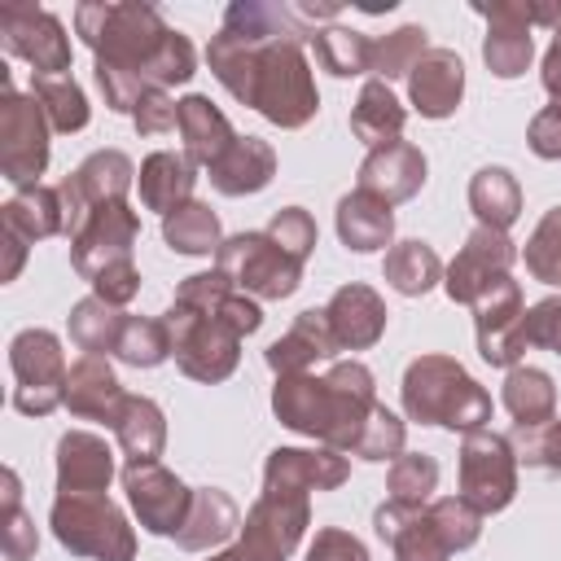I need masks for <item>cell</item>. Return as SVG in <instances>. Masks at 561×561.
Listing matches in <instances>:
<instances>
[{
    "label": "cell",
    "instance_id": "cell-54",
    "mask_svg": "<svg viewBox=\"0 0 561 561\" xmlns=\"http://www.w3.org/2000/svg\"><path fill=\"white\" fill-rule=\"evenodd\" d=\"M4 561H31L39 548V530L22 508H4V535H0Z\"/></svg>",
    "mask_w": 561,
    "mask_h": 561
},
{
    "label": "cell",
    "instance_id": "cell-15",
    "mask_svg": "<svg viewBox=\"0 0 561 561\" xmlns=\"http://www.w3.org/2000/svg\"><path fill=\"white\" fill-rule=\"evenodd\" d=\"M123 491L127 504L136 513V522L149 535H180V526L188 522L193 508V486H184L171 469H162L158 460H127L123 465Z\"/></svg>",
    "mask_w": 561,
    "mask_h": 561
},
{
    "label": "cell",
    "instance_id": "cell-7",
    "mask_svg": "<svg viewBox=\"0 0 561 561\" xmlns=\"http://www.w3.org/2000/svg\"><path fill=\"white\" fill-rule=\"evenodd\" d=\"M311 522V495H276V491H263L245 522H241V535L232 548L215 552L210 561H285L302 530Z\"/></svg>",
    "mask_w": 561,
    "mask_h": 561
},
{
    "label": "cell",
    "instance_id": "cell-36",
    "mask_svg": "<svg viewBox=\"0 0 561 561\" xmlns=\"http://www.w3.org/2000/svg\"><path fill=\"white\" fill-rule=\"evenodd\" d=\"M381 272H386V285H390L394 294H403V298H421V294H430L434 285H443V263H438L434 245H425V241H416V237L390 245Z\"/></svg>",
    "mask_w": 561,
    "mask_h": 561
},
{
    "label": "cell",
    "instance_id": "cell-50",
    "mask_svg": "<svg viewBox=\"0 0 561 561\" xmlns=\"http://www.w3.org/2000/svg\"><path fill=\"white\" fill-rule=\"evenodd\" d=\"M263 232H267L289 259H298V263H307V254L316 250V219H311L302 206H280Z\"/></svg>",
    "mask_w": 561,
    "mask_h": 561
},
{
    "label": "cell",
    "instance_id": "cell-18",
    "mask_svg": "<svg viewBox=\"0 0 561 561\" xmlns=\"http://www.w3.org/2000/svg\"><path fill=\"white\" fill-rule=\"evenodd\" d=\"M473 13L486 18V39H482V61L495 79H517L526 75L530 57H535V4L526 0H491V4H473Z\"/></svg>",
    "mask_w": 561,
    "mask_h": 561
},
{
    "label": "cell",
    "instance_id": "cell-9",
    "mask_svg": "<svg viewBox=\"0 0 561 561\" xmlns=\"http://www.w3.org/2000/svg\"><path fill=\"white\" fill-rule=\"evenodd\" d=\"M9 368H13V408L26 416H48L61 408L66 390V351L53 329H22L9 342Z\"/></svg>",
    "mask_w": 561,
    "mask_h": 561
},
{
    "label": "cell",
    "instance_id": "cell-55",
    "mask_svg": "<svg viewBox=\"0 0 561 561\" xmlns=\"http://www.w3.org/2000/svg\"><path fill=\"white\" fill-rule=\"evenodd\" d=\"M526 145H530V153L543 158V162H557V158H561V105H543V110L530 118Z\"/></svg>",
    "mask_w": 561,
    "mask_h": 561
},
{
    "label": "cell",
    "instance_id": "cell-47",
    "mask_svg": "<svg viewBox=\"0 0 561 561\" xmlns=\"http://www.w3.org/2000/svg\"><path fill=\"white\" fill-rule=\"evenodd\" d=\"M522 259H526V272H530L535 280L561 285V206H552V210L535 224V232L526 237Z\"/></svg>",
    "mask_w": 561,
    "mask_h": 561
},
{
    "label": "cell",
    "instance_id": "cell-17",
    "mask_svg": "<svg viewBox=\"0 0 561 561\" xmlns=\"http://www.w3.org/2000/svg\"><path fill=\"white\" fill-rule=\"evenodd\" d=\"M513 259H517L513 237L478 224V228L465 237L460 254L443 267V289H447V298H451V302H460V307H473V302H478L495 280H504V276H508Z\"/></svg>",
    "mask_w": 561,
    "mask_h": 561
},
{
    "label": "cell",
    "instance_id": "cell-45",
    "mask_svg": "<svg viewBox=\"0 0 561 561\" xmlns=\"http://www.w3.org/2000/svg\"><path fill=\"white\" fill-rule=\"evenodd\" d=\"M425 513H430V522H434L438 539H443L451 552L473 548V543H478V535H482V513H478L465 495H438V500H430V504H425Z\"/></svg>",
    "mask_w": 561,
    "mask_h": 561
},
{
    "label": "cell",
    "instance_id": "cell-34",
    "mask_svg": "<svg viewBox=\"0 0 561 561\" xmlns=\"http://www.w3.org/2000/svg\"><path fill=\"white\" fill-rule=\"evenodd\" d=\"M469 210L478 215L482 228L508 232L522 215V184L508 167H482L469 180Z\"/></svg>",
    "mask_w": 561,
    "mask_h": 561
},
{
    "label": "cell",
    "instance_id": "cell-23",
    "mask_svg": "<svg viewBox=\"0 0 561 561\" xmlns=\"http://www.w3.org/2000/svg\"><path fill=\"white\" fill-rule=\"evenodd\" d=\"M425 184V153L408 140L368 149V158L359 162V188L381 197L386 206H399L408 197H416Z\"/></svg>",
    "mask_w": 561,
    "mask_h": 561
},
{
    "label": "cell",
    "instance_id": "cell-43",
    "mask_svg": "<svg viewBox=\"0 0 561 561\" xmlns=\"http://www.w3.org/2000/svg\"><path fill=\"white\" fill-rule=\"evenodd\" d=\"M114 355L123 364H131V368H158L162 359H171V337H167L162 316L158 320L153 316H127Z\"/></svg>",
    "mask_w": 561,
    "mask_h": 561
},
{
    "label": "cell",
    "instance_id": "cell-52",
    "mask_svg": "<svg viewBox=\"0 0 561 561\" xmlns=\"http://www.w3.org/2000/svg\"><path fill=\"white\" fill-rule=\"evenodd\" d=\"M131 123H136L140 136H162V131H171V127L180 123V101H171V92L153 88V92H145V96L136 101Z\"/></svg>",
    "mask_w": 561,
    "mask_h": 561
},
{
    "label": "cell",
    "instance_id": "cell-26",
    "mask_svg": "<svg viewBox=\"0 0 561 561\" xmlns=\"http://www.w3.org/2000/svg\"><path fill=\"white\" fill-rule=\"evenodd\" d=\"M114 451L92 430H66L57 438V491H110Z\"/></svg>",
    "mask_w": 561,
    "mask_h": 561
},
{
    "label": "cell",
    "instance_id": "cell-56",
    "mask_svg": "<svg viewBox=\"0 0 561 561\" xmlns=\"http://www.w3.org/2000/svg\"><path fill=\"white\" fill-rule=\"evenodd\" d=\"M92 294H96V298H105L110 307H127V302L140 294V267H136V263L105 267V272L92 280Z\"/></svg>",
    "mask_w": 561,
    "mask_h": 561
},
{
    "label": "cell",
    "instance_id": "cell-12",
    "mask_svg": "<svg viewBox=\"0 0 561 561\" xmlns=\"http://www.w3.org/2000/svg\"><path fill=\"white\" fill-rule=\"evenodd\" d=\"M131 180H136V167H131V158L123 149H96V153H88L57 184V193H61V219H66V232L61 237H75L96 206L127 202Z\"/></svg>",
    "mask_w": 561,
    "mask_h": 561
},
{
    "label": "cell",
    "instance_id": "cell-53",
    "mask_svg": "<svg viewBox=\"0 0 561 561\" xmlns=\"http://www.w3.org/2000/svg\"><path fill=\"white\" fill-rule=\"evenodd\" d=\"M307 561H368V548L359 535H351L342 526H324V530H316Z\"/></svg>",
    "mask_w": 561,
    "mask_h": 561
},
{
    "label": "cell",
    "instance_id": "cell-58",
    "mask_svg": "<svg viewBox=\"0 0 561 561\" xmlns=\"http://www.w3.org/2000/svg\"><path fill=\"white\" fill-rule=\"evenodd\" d=\"M22 263H26V241L13 237V232H4V267H0V280H18Z\"/></svg>",
    "mask_w": 561,
    "mask_h": 561
},
{
    "label": "cell",
    "instance_id": "cell-37",
    "mask_svg": "<svg viewBox=\"0 0 561 561\" xmlns=\"http://www.w3.org/2000/svg\"><path fill=\"white\" fill-rule=\"evenodd\" d=\"M504 408L517 425H539L557 416V386L543 368L535 364H517L504 377Z\"/></svg>",
    "mask_w": 561,
    "mask_h": 561
},
{
    "label": "cell",
    "instance_id": "cell-4",
    "mask_svg": "<svg viewBox=\"0 0 561 561\" xmlns=\"http://www.w3.org/2000/svg\"><path fill=\"white\" fill-rule=\"evenodd\" d=\"M403 412L421 425L473 434L491 421V394L451 355H416L403 368Z\"/></svg>",
    "mask_w": 561,
    "mask_h": 561
},
{
    "label": "cell",
    "instance_id": "cell-49",
    "mask_svg": "<svg viewBox=\"0 0 561 561\" xmlns=\"http://www.w3.org/2000/svg\"><path fill=\"white\" fill-rule=\"evenodd\" d=\"M390 548H394V561H447L451 557V548L438 539L425 508L412 513V522L390 539Z\"/></svg>",
    "mask_w": 561,
    "mask_h": 561
},
{
    "label": "cell",
    "instance_id": "cell-32",
    "mask_svg": "<svg viewBox=\"0 0 561 561\" xmlns=\"http://www.w3.org/2000/svg\"><path fill=\"white\" fill-rule=\"evenodd\" d=\"M337 237L346 250L355 254H373V250H386L390 237H394V206H386L381 197L355 188L337 202Z\"/></svg>",
    "mask_w": 561,
    "mask_h": 561
},
{
    "label": "cell",
    "instance_id": "cell-27",
    "mask_svg": "<svg viewBox=\"0 0 561 561\" xmlns=\"http://www.w3.org/2000/svg\"><path fill=\"white\" fill-rule=\"evenodd\" d=\"M180 140H184V158L188 162H197V167H215L228 149H232V140H237V131H232V123H228V114L219 110V105H210V96H202V92H188L184 101H180Z\"/></svg>",
    "mask_w": 561,
    "mask_h": 561
},
{
    "label": "cell",
    "instance_id": "cell-41",
    "mask_svg": "<svg viewBox=\"0 0 561 561\" xmlns=\"http://www.w3.org/2000/svg\"><path fill=\"white\" fill-rule=\"evenodd\" d=\"M31 96L39 101L44 118L53 131L70 136V131H83L92 110H88V96L83 88L70 79V75H44V79H31Z\"/></svg>",
    "mask_w": 561,
    "mask_h": 561
},
{
    "label": "cell",
    "instance_id": "cell-19",
    "mask_svg": "<svg viewBox=\"0 0 561 561\" xmlns=\"http://www.w3.org/2000/svg\"><path fill=\"white\" fill-rule=\"evenodd\" d=\"M351 478L346 451L333 447H276L263 465V491L276 495H311V491H333Z\"/></svg>",
    "mask_w": 561,
    "mask_h": 561
},
{
    "label": "cell",
    "instance_id": "cell-6",
    "mask_svg": "<svg viewBox=\"0 0 561 561\" xmlns=\"http://www.w3.org/2000/svg\"><path fill=\"white\" fill-rule=\"evenodd\" d=\"M162 324H167V337H171V359L184 377L193 381H224L237 373L241 364V333L228 329L224 320L206 316V311H193L184 302H171L162 311Z\"/></svg>",
    "mask_w": 561,
    "mask_h": 561
},
{
    "label": "cell",
    "instance_id": "cell-22",
    "mask_svg": "<svg viewBox=\"0 0 561 561\" xmlns=\"http://www.w3.org/2000/svg\"><path fill=\"white\" fill-rule=\"evenodd\" d=\"M324 316H329V329H333L342 351L377 346L381 333H386V320H390L381 294L373 285H364V280H351V285L333 289V298L324 302Z\"/></svg>",
    "mask_w": 561,
    "mask_h": 561
},
{
    "label": "cell",
    "instance_id": "cell-42",
    "mask_svg": "<svg viewBox=\"0 0 561 561\" xmlns=\"http://www.w3.org/2000/svg\"><path fill=\"white\" fill-rule=\"evenodd\" d=\"M425 53H430V31L416 26V22H408V26L390 31V35H377V39H373V79H381V83L408 79L412 66H416Z\"/></svg>",
    "mask_w": 561,
    "mask_h": 561
},
{
    "label": "cell",
    "instance_id": "cell-3",
    "mask_svg": "<svg viewBox=\"0 0 561 561\" xmlns=\"http://www.w3.org/2000/svg\"><path fill=\"white\" fill-rule=\"evenodd\" d=\"M373 408H377V386H373L368 364H359V359H337L324 377H311V373L276 377V386H272L276 421L302 438H316L320 447H333V451L355 447Z\"/></svg>",
    "mask_w": 561,
    "mask_h": 561
},
{
    "label": "cell",
    "instance_id": "cell-40",
    "mask_svg": "<svg viewBox=\"0 0 561 561\" xmlns=\"http://www.w3.org/2000/svg\"><path fill=\"white\" fill-rule=\"evenodd\" d=\"M162 241L175 254H215L224 245V228H219V215L193 197L188 206H180L162 219Z\"/></svg>",
    "mask_w": 561,
    "mask_h": 561
},
{
    "label": "cell",
    "instance_id": "cell-20",
    "mask_svg": "<svg viewBox=\"0 0 561 561\" xmlns=\"http://www.w3.org/2000/svg\"><path fill=\"white\" fill-rule=\"evenodd\" d=\"M175 302H184V307H193V311H206V316L224 320V324L237 329L241 337L259 333V324H263V307H259V298H250L245 289H237L232 276L219 272V267L184 276V280L175 285Z\"/></svg>",
    "mask_w": 561,
    "mask_h": 561
},
{
    "label": "cell",
    "instance_id": "cell-33",
    "mask_svg": "<svg viewBox=\"0 0 561 561\" xmlns=\"http://www.w3.org/2000/svg\"><path fill=\"white\" fill-rule=\"evenodd\" d=\"M403 123H408V110L390 92V83L364 79V88H359V96L351 105V131H355V140H364L368 149L394 145L403 136Z\"/></svg>",
    "mask_w": 561,
    "mask_h": 561
},
{
    "label": "cell",
    "instance_id": "cell-57",
    "mask_svg": "<svg viewBox=\"0 0 561 561\" xmlns=\"http://www.w3.org/2000/svg\"><path fill=\"white\" fill-rule=\"evenodd\" d=\"M539 79H543V92L552 96V105H561V26L552 31V44H548V53H543Z\"/></svg>",
    "mask_w": 561,
    "mask_h": 561
},
{
    "label": "cell",
    "instance_id": "cell-25",
    "mask_svg": "<svg viewBox=\"0 0 561 561\" xmlns=\"http://www.w3.org/2000/svg\"><path fill=\"white\" fill-rule=\"evenodd\" d=\"M337 351H342V346H337V337H333V329H329L324 307H307V311L294 316L289 333H280V337L263 351V359H267V368H272L276 377H294V373H307L316 359H333Z\"/></svg>",
    "mask_w": 561,
    "mask_h": 561
},
{
    "label": "cell",
    "instance_id": "cell-39",
    "mask_svg": "<svg viewBox=\"0 0 561 561\" xmlns=\"http://www.w3.org/2000/svg\"><path fill=\"white\" fill-rule=\"evenodd\" d=\"M123 311L110 307L105 298L88 294L70 307L66 316V329H70V342L83 351V355H105V351H118V333H123Z\"/></svg>",
    "mask_w": 561,
    "mask_h": 561
},
{
    "label": "cell",
    "instance_id": "cell-14",
    "mask_svg": "<svg viewBox=\"0 0 561 561\" xmlns=\"http://www.w3.org/2000/svg\"><path fill=\"white\" fill-rule=\"evenodd\" d=\"M473 337L478 355L491 368H517L526 355V302L522 285L513 276L495 280L478 302H473Z\"/></svg>",
    "mask_w": 561,
    "mask_h": 561
},
{
    "label": "cell",
    "instance_id": "cell-29",
    "mask_svg": "<svg viewBox=\"0 0 561 561\" xmlns=\"http://www.w3.org/2000/svg\"><path fill=\"white\" fill-rule=\"evenodd\" d=\"M232 535H241L237 500L228 491H219V486H193V508H188V522L180 526L175 543L184 552H206V548H219Z\"/></svg>",
    "mask_w": 561,
    "mask_h": 561
},
{
    "label": "cell",
    "instance_id": "cell-38",
    "mask_svg": "<svg viewBox=\"0 0 561 561\" xmlns=\"http://www.w3.org/2000/svg\"><path fill=\"white\" fill-rule=\"evenodd\" d=\"M316 44V61L333 75V79H355V75H373V39L359 35L355 26H316L311 35Z\"/></svg>",
    "mask_w": 561,
    "mask_h": 561
},
{
    "label": "cell",
    "instance_id": "cell-16",
    "mask_svg": "<svg viewBox=\"0 0 561 561\" xmlns=\"http://www.w3.org/2000/svg\"><path fill=\"white\" fill-rule=\"evenodd\" d=\"M140 237V219L127 202H105L96 206L83 228L70 237V267L92 285L105 267H118V263H131V245Z\"/></svg>",
    "mask_w": 561,
    "mask_h": 561
},
{
    "label": "cell",
    "instance_id": "cell-44",
    "mask_svg": "<svg viewBox=\"0 0 561 561\" xmlns=\"http://www.w3.org/2000/svg\"><path fill=\"white\" fill-rule=\"evenodd\" d=\"M386 491L390 500L399 504H416L425 508L438 491V460L434 456H421V451H403L390 460V473H386Z\"/></svg>",
    "mask_w": 561,
    "mask_h": 561
},
{
    "label": "cell",
    "instance_id": "cell-28",
    "mask_svg": "<svg viewBox=\"0 0 561 561\" xmlns=\"http://www.w3.org/2000/svg\"><path fill=\"white\" fill-rule=\"evenodd\" d=\"M136 184H140V202L145 210H158L162 219L180 206L193 202V188H197V162H188L184 153L175 149H158L140 162L136 171Z\"/></svg>",
    "mask_w": 561,
    "mask_h": 561
},
{
    "label": "cell",
    "instance_id": "cell-30",
    "mask_svg": "<svg viewBox=\"0 0 561 561\" xmlns=\"http://www.w3.org/2000/svg\"><path fill=\"white\" fill-rule=\"evenodd\" d=\"M276 175V153L267 140L259 136H237L232 149L210 167V184L224 193V197H250V193H263Z\"/></svg>",
    "mask_w": 561,
    "mask_h": 561
},
{
    "label": "cell",
    "instance_id": "cell-10",
    "mask_svg": "<svg viewBox=\"0 0 561 561\" xmlns=\"http://www.w3.org/2000/svg\"><path fill=\"white\" fill-rule=\"evenodd\" d=\"M460 495L486 517L513 504L517 495V451L508 434L473 430L460 438Z\"/></svg>",
    "mask_w": 561,
    "mask_h": 561
},
{
    "label": "cell",
    "instance_id": "cell-46",
    "mask_svg": "<svg viewBox=\"0 0 561 561\" xmlns=\"http://www.w3.org/2000/svg\"><path fill=\"white\" fill-rule=\"evenodd\" d=\"M403 443H408V425H403L390 408L377 403V408L368 412V421H364V430H359L351 456H359V460H368V465H381V460L403 456Z\"/></svg>",
    "mask_w": 561,
    "mask_h": 561
},
{
    "label": "cell",
    "instance_id": "cell-13",
    "mask_svg": "<svg viewBox=\"0 0 561 561\" xmlns=\"http://www.w3.org/2000/svg\"><path fill=\"white\" fill-rule=\"evenodd\" d=\"M0 44L4 53L22 57L35 70V79L70 70V35L61 18L39 4H0Z\"/></svg>",
    "mask_w": 561,
    "mask_h": 561
},
{
    "label": "cell",
    "instance_id": "cell-51",
    "mask_svg": "<svg viewBox=\"0 0 561 561\" xmlns=\"http://www.w3.org/2000/svg\"><path fill=\"white\" fill-rule=\"evenodd\" d=\"M526 346L561 355V294H548L535 307H526Z\"/></svg>",
    "mask_w": 561,
    "mask_h": 561
},
{
    "label": "cell",
    "instance_id": "cell-24",
    "mask_svg": "<svg viewBox=\"0 0 561 561\" xmlns=\"http://www.w3.org/2000/svg\"><path fill=\"white\" fill-rule=\"evenodd\" d=\"M465 96V61L451 48H430L412 75H408V101L421 118H447L456 114Z\"/></svg>",
    "mask_w": 561,
    "mask_h": 561
},
{
    "label": "cell",
    "instance_id": "cell-5",
    "mask_svg": "<svg viewBox=\"0 0 561 561\" xmlns=\"http://www.w3.org/2000/svg\"><path fill=\"white\" fill-rule=\"evenodd\" d=\"M48 526L57 543L88 561H136V530L105 491H57Z\"/></svg>",
    "mask_w": 561,
    "mask_h": 561
},
{
    "label": "cell",
    "instance_id": "cell-8",
    "mask_svg": "<svg viewBox=\"0 0 561 561\" xmlns=\"http://www.w3.org/2000/svg\"><path fill=\"white\" fill-rule=\"evenodd\" d=\"M215 267L232 276L237 289H245L250 298H289L302 285V263L289 259L267 232H237L224 237V245L215 250Z\"/></svg>",
    "mask_w": 561,
    "mask_h": 561
},
{
    "label": "cell",
    "instance_id": "cell-2",
    "mask_svg": "<svg viewBox=\"0 0 561 561\" xmlns=\"http://www.w3.org/2000/svg\"><path fill=\"white\" fill-rule=\"evenodd\" d=\"M75 31L92 48V75L114 114H131L153 88H180L197 75V48L171 31L153 4L140 0H83Z\"/></svg>",
    "mask_w": 561,
    "mask_h": 561
},
{
    "label": "cell",
    "instance_id": "cell-21",
    "mask_svg": "<svg viewBox=\"0 0 561 561\" xmlns=\"http://www.w3.org/2000/svg\"><path fill=\"white\" fill-rule=\"evenodd\" d=\"M127 390L118 386L114 368L105 355H79L66 373V390H61V408H70V416L79 421H101L114 430L118 412H123Z\"/></svg>",
    "mask_w": 561,
    "mask_h": 561
},
{
    "label": "cell",
    "instance_id": "cell-11",
    "mask_svg": "<svg viewBox=\"0 0 561 561\" xmlns=\"http://www.w3.org/2000/svg\"><path fill=\"white\" fill-rule=\"evenodd\" d=\"M48 136H53V127H48L39 101L4 88V96H0V175L13 188L39 184V175L48 167Z\"/></svg>",
    "mask_w": 561,
    "mask_h": 561
},
{
    "label": "cell",
    "instance_id": "cell-35",
    "mask_svg": "<svg viewBox=\"0 0 561 561\" xmlns=\"http://www.w3.org/2000/svg\"><path fill=\"white\" fill-rule=\"evenodd\" d=\"M114 438L127 460H158L167 447V416L149 394H127L114 421Z\"/></svg>",
    "mask_w": 561,
    "mask_h": 561
},
{
    "label": "cell",
    "instance_id": "cell-1",
    "mask_svg": "<svg viewBox=\"0 0 561 561\" xmlns=\"http://www.w3.org/2000/svg\"><path fill=\"white\" fill-rule=\"evenodd\" d=\"M311 35L316 26H307L294 4L232 0L206 44V66L241 105L294 131L320 110L316 75L302 53V39Z\"/></svg>",
    "mask_w": 561,
    "mask_h": 561
},
{
    "label": "cell",
    "instance_id": "cell-48",
    "mask_svg": "<svg viewBox=\"0 0 561 561\" xmlns=\"http://www.w3.org/2000/svg\"><path fill=\"white\" fill-rule=\"evenodd\" d=\"M508 443H513V451H517V465H530V469H561V416L539 421V425H517Z\"/></svg>",
    "mask_w": 561,
    "mask_h": 561
},
{
    "label": "cell",
    "instance_id": "cell-31",
    "mask_svg": "<svg viewBox=\"0 0 561 561\" xmlns=\"http://www.w3.org/2000/svg\"><path fill=\"white\" fill-rule=\"evenodd\" d=\"M0 224H4V232L22 237L26 245L66 232L57 184H26V188H18V193L0 206Z\"/></svg>",
    "mask_w": 561,
    "mask_h": 561
}]
</instances>
